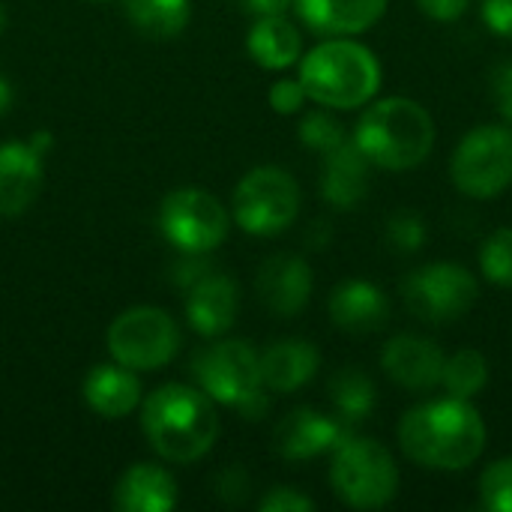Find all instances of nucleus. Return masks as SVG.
Returning a JSON list of instances; mask_svg holds the SVG:
<instances>
[{
    "label": "nucleus",
    "mask_w": 512,
    "mask_h": 512,
    "mask_svg": "<svg viewBox=\"0 0 512 512\" xmlns=\"http://www.w3.org/2000/svg\"><path fill=\"white\" fill-rule=\"evenodd\" d=\"M141 429L165 462L189 465L204 459L219 438V417L204 390L165 384L144 399Z\"/></svg>",
    "instance_id": "nucleus-4"
},
{
    "label": "nucleus",
    "mask_w": 512,
    "mask_h": 512,
    "mask_svg": "<svg viewBox=\"0 0 512 512\" xmlns=\"http://www.w3.org/2000/svg\"><path fill=\"white\" fill-rule=\"evenodd\" d=\"M330 240H333V225L324 222V219L312 222V228H309V234H306V243H309L315 252H321V249L330 246Z\"/></svg>",
    "instance_id": "nucleus-37"
},
{
    "label": "nucleus",
    "mask_w": 512,
    "mask_h": 512,
    "mask_svg": "<svg viewBox=\"0 0 512 512\" xmlns=\"http://www.w3.org/2000/svg\"><path fill=\"white\" fill-rule=\"evenodd\" d=\"M384 243L393 255H417L429 243V225L414 210H396L384 225Z\"/></svg>",
    "instance_id": "nucleus-28"
},
{
    "label": "nucleus",
    "mask_w": 512,
    "mask_h": 512,
    "mask_svg": "<svg viewBox=\"0 0 512 512\" xmlns=\"http://www.w3.org/2000/svg\"><path fill=\"white\" fill-rule=\"evenodd\" d=\"M240 291L225 273H204L189 285L186 297V321L195 333L216 339L228 333L237 321Z\"/></svg>",
    "instance_id": "nucleus-18"
},
{
    "label": "nucleus",
    "mask_w": 512,
    "mask_h": 512,
    "mask_svg": "<svg viewBox=\"0 0 512 512\" xmlns=\"http://www.w3.org/2000/svg\"><path fill=\"white\" fill-rule=\"evenodd\" d=\"M177 507L174 477L150 462L132 465L114 486V510L120 512H171Z\"/></svg>",
    "instance_id": "nucleus-22"
},
{
    "label": "nucleus",
    "mask_w": 512,
    "mask_h": 512,
    "mask_svg": "<svg viewBox=\"0 0 512 512\" xmlns=\"http://www.w3.org/2000/svg\"><path fill=\"white\" fill-rule=\"evenodd\" d=\"M255 288H258L261 303L273 315L294 318L309 306L315 276H312V267L306 264V258H300V255H273V258H267L261 264Z\"/></svg>",
    "instance_id": "nucleus-15"
},
{
    "label": "nucleus",
    "mask_w": 512,
    "mask_h": 512,
    "mask_svg": "<svg viewBox=\"0 0 512 512\" xmlns=\"http://www.w3.org/2000/svg\"><path fill=\"white\" fill-rule=\"evenodd\" d=\"M267 99H270V108H273L276 114H285V117H288V114H300L303 105L309 102V96H306L300 78H279V81H273Z\"/></svg>",
    "instance_id": "nucleus-31"
},
{
    "label": "nucleus",
    "mask_w": 512,
    "mask_h": 512,
    "mask_svg": "<svg viewBox=\"0 0 512 512\" xmlns=\"http://www.w3.org/2000/svg\"><path fill=\"white\" fill-rule=\"evenodd\" d=\"M489 90H492V99H495L498 114L504 117V123L512 126V60L495 66L492 81H489Z\"/></svg>",
    "instance_id": "nucleus-33"
},
{
    "label": "nucleus",
    "mask_w": 512,
    "mask_h": 512,
    "mask_svg": "<svg viewBox=\"0 0 512 512\" xmlns=\"http://www.w3.org/2000/svg\"><path fill=\"white\" fill-rule=\"evenodd\" d=\"M12 96H15V93H12V84L0 75V117L12 108Z\"/></svg>",
    "instance_id": "nucleus-38"
},
{
    "label": "nucleus",
    "mask_w": 512,
    "mask_h": 512,
    "mask_svg": "<svg viewBox=\"0 0 512 512\" xmlns=\"http://www.w3.org/2000/svg\"><path fill=\"white\" fill-rule=\"evenodd\" d=\"M3 27H6V6H3V0H0V33H3Z\"/></svg>",
    "instance_id": "nucleus-40"
},
{
    "label": "nucleus",
    "mask_w": 512,
    "mask_h": 512,
    "mask_svg": "<svg viewBox=\"0 0 512 512\" xmlns=\"http://www.w3.org/2000/svg\"><path fill=\"white\" fill-rule=\"evenodd\" d=\"M159 228L171 246L186 255H204L225 243L231 213L204 189H177L159 207Z\"/></svg>",
    "instance_id": "nucleus-10"
},
{
    "label": "nucleus",
    "mask_w": 512,
    "mask_h": 512,
    "mask_svg": "<svg viewBox=\"0 0 512 512\" xmlns=\"http://www.w3.org/2000/svg\"><path fill=\"white\" fill-rule=\"evenodd\" d=\"M84 402L102 420H123L141 405V381L135 369L120 363L93 366L84 378Z\"/></svg>",
    "instance_id": "nucleus-21"
},
{
    "label": "nucleus",
    "mask_w": 512,
    "mask_h": 512,
    "mask_svg": "<svg viewBox=\"0 0 512 512\" xmlns=\"http://www.w3.org/2000/svg\"><path fill=\"white\" fill-rule=\"evenodd\" d=\"M255 18L261 15H285V9L294 3V0H240Z\"/></svg>",
    "instance_id": "nucleus-36"
},
{
    "label": "nucleus",
    "mask_w": 512,
    "mask_h": 512,
    "mask_svg": "<svg viewBox=\"0 0 512 512\" xmlns=\"http://www.w3.org/2000/svg\"><path fill=\"white\" fill-rule=\"evenodd\" d=\"M192 375L198 381V390H204L213 402L228 408H240L264 390L261 354L243 339L207 345L195 357Z\"/></svg>",
    "instance_id": "nucleus-11"
},
{
    "label": "nucleus",
    "mask_w": 512,
    "mask_h": 512,
    "mask_svg": "<svg viewBox=\"0 0 512 512\" xmlns=\"http://www.w3.org/2000/svg\"><path fill=\"white\" fill-rule=\"evenodd\" d=\"M453 186L474 201H489L512 186V126L480 123L462 135L450 156Z\"/></svg>",
    "instance_id": "nucleus-6"
},
{
    "label": "nucleus",
    "mask_w": 512,
    "mask_h": 512,
    "mask_svg": "<svg viewBox=\"0 0 512 512\" xmlns=\"http://www.w3.org/2000/svg\"><path fill=\"white\" fill-rule=\"evenodd\" d=\"M297 135H300V141L309 147V150H315V153H330V150H336L339 144H345L351 135L345 132V126H342V120H336L333 114H330V108H321V111H309V114H303V120H300V126H297Z\"/></svg>",
    "instance_id": "nucleus-30"
},
{
    "label": "nucleus",
    "mask_w": 512,
    "mask_h": 512,
    "mask_svg": "<svg viewBox=\"0 0 512 512\" xmlns=\"http://www.w3.org/2000/svg\"><path fill=\"white\" fill-rule=\"evenodd\" d=\"M294 6L318 36H360L387 15L390 0H294Z\"/></svg>",
    "instance_id": "nucleus-19"
},
{
    "label": "nucleus",
    "mask_w": 512,
    "mask_h": 512,
    "mask_svg": "<svg viewBox=\"0 0 512 512\" xmlns=\"http://www.w3.org/2000/svg\"><path fill=\"white\" fill-rule=\"evenodd\" d=\"M348 435L351 426L345 420L315 408H297L273 429V447L288 462H309L324 453H333Z\"/></svg>",
    "instance_id": "nucleus-13"
},
{
    "label": "nucleus",
    "mask_w": 512,
    "mask_h": 512,
    "mask_svg": "<svg viewBox=\"0 0 512 512\" xmlns=\"http://www.w3.org/2000/svg\"><path fill=\"white\" fill-rule=\"evenodd\" d=\"M444 360L447 354L441 351V345L417 333H399L381 348L384 375L408 393L438 390L444 378Z\"/></svg>",
    "instance_id": "nucleus-12"
},
{
    "label": "nucleus",
    "mask_w": 512,
    "mask_h": 512,
    "mask_svg": "<svg viewBox=\"0 0 512 512\" xmlns=\"http://www.w3.org/2000/svg\"><path fill=\"white\" fill-rule=\"evenodd\" d=\"M300 183L279 165L252 168L234 189V222L252 237L285 234L300 216Z\"/></svg>",
    "instance_id": "nucleus-7"
},
{
    "label": "nucleus",
    "mask_w": 512,
    "mask_h": 512,
    "mask_svg": "<svg viewBox=\"0 0 512 512\" xmlns=\"http://www.w3.org/2000/svg\"><path fill=\"white\" fill-rule=\"evenodd\" d=\"M405 459L426 471L459 474L486 453V420L468 399L444 396L408 408L396 429Z\"/></svg>",
    "instance_id": "nucleus-1"
},
{
    "label": "nucleus",
    "mask_w": 512,
    "mask_h": 512,
    "mask_svg": "<svg viewBox=\"0 0 512 512\" xmlns=\"http://www.w3.org/2000/svg\"><path fill=\"white\" fill-rule=\"evenodd\" d=\"M330 489L351 510H384L399 495V465L393 453L363 435H348L333 453Z\"/></svg>",
    "instance_id": "nucleus-5"
},
{
    "label": "nucleus",
    "mask_w": 512,
    "mask_h": 512,
    "mask_svg": "<svg viewBox=\"0 0 512 512\" xmlns=\"http://www.w3.org/2000/svg\"><path fill=\"white\" fill-rule=\"evenodd\" d=\"M132 27L150 39H174L186 30L192 0H123Z\"/></svg>",
    "instance_id": "nucleus-24"
},
{
    "label": "nucleus",
    "mask_w": 512,
    "mask_h": 512,
    "mask_svg": "<svg viewBox=\"0 0 512 512\" xmlns=\"http://www.w3.org/2000/svg\"><path fill=\"white\" fill-rule=\"evenodd\" d=\"M489 378H492V369H489L486 354L477 348H462L444 360L441 387L447 390V396L474 402L489 387Z\"/></svg>",
    "instance_id": "nucleus-26"
},
{
    "label": "nucleus",
    "mask_w": 512,
    "mask_h": 512,
    "mask_svg": "<svg viewBox=\"0 0 512 512\" xmlns=\"http://www.w3.org/2000/svg\"><path fill=\"white\" fill-rule=\"evenodd\" d=\"M45 156L30 141L0 144V216L12 219L30 210L45 183Z\"/></svg>",
    "instance_id": "nucleus-17"
},
{
    "label": "nucleus",
    "mask_w": 512,
    "mask_h": 512,
    "mask_svg": "<svg viewBox=\"0 0 512 512\" xmlns=\"http://www.w3.org/2000/svg\"><path fill=\"white\" fill-rule=\"evenodd\" d=\"M297 78L309 102L330 111H354L378 96L384 69L378 54L354 36H324L300 57Z\"/></svg>",
    "instance_id": "nucleus-3"
},
{
    "label": "nucleus",
    "mask_w": 512,
    "mask_h": 512,
    "mask_svg": "<svg viewBox=\"0 0 512 512\" xmlns=\"http://www.w3.org/2000/svg\"><path fill=\"white\" fill-rule=\"evenodd\" d=\"M480 18L495 36L512 39V0H480Z\"/></svg>",
    "instance_id": "nucleus-34"
},
{
    "label": "nucleus",
    "mask_w": 512,
    "mask_h": 512,
    "mask_svg": "<svg viewBox=\"0 0 512 512\" xmlns=\"http://www.w3.org/2000/svg\"><path fill=\"white\" fill-rule=\"evenodd\" d=\"M417 9L441 24H453L459 18H465V12L471 9V0H414Z\"/></svg>",
    "instance_id": "nucleus-35"
},
{
    "label": "nucleus",
    "mask_w": 512,
    "mask_h": 512,
    "mask_svg": "<svg viewBox=\"0 0 512 512\" xmlns=\"http://www.w3.org/2000/svg\"><path fill=\"white\" fill-rule=\"evenodd\" d=\"M261 512H312L315 501L309 495H303L294 486H273L264 498H261Z\"/></svg>",
    "instance_id": "nucleus-32"
},
{
    "label": "nucleus",
    "mask_w": 512,
    "mask_h": 512,
    "mask_svg": "<svg viewBox=\"0 0 512 512\" xmlns=\"http://www.w3.org/2000/svg\"><path fill=\"white\" fill-rule=\"evenodd\" d=\"M480 273L486 282L512 291V225L495 228L480 246Z\"/></svg>",
    "instance_id": "nucleus-27"
},
{
    "label": "nucleus",
    "mask_w": 512,
    "mask_h": 512,
    "mask_svg": "<svg viewBox=\"0 0 512 512\" xmlns=\"http://www.w3.org/2000/svg\"><path fill=\"white\" fill-rule=\"evenodd\" d=\"M321 369V351L309 339H279L261 354V384L270 393H297Z\"/></svg>",
    "instance_id": "nucleus-20"
},
{
    "label": "nucleus",
    "mask_w": 512,
    "mask_h": 512,
    "mask_svg": "<svg viewBox=\"0 0 512 512\" xmlns=\"http://www.w3.org/2000/svg\"><path fill=\"white\" fill-rule=\"evenodd\" d=\"M435 117L411 96L372 99L360 114L351 141L363 150L372 168L414 171L435 150Z\"/></svg>",
    "instance_id": "nucleus-2"
},
{
    "label": "nucleus",
    "mask_w": 512,
    "mask_h": 512,
    "mask_svg": "<svg viewBox=\"0 0 512 512\" xmlns=\"http://www.w3.org/2000/svg\"><path fill=\"white\" fill-rule=\"evenodd\" d=\"M249 57L270 72H282L303 57V36L285 15H261L246 36Z\"/></svg>",
    "instance_id": "nucleus-23"
},
{
    "label": "nucleus",
    "mask_w": 512,
    "mask_h": 512,
    "mask_svg": "<svg viewBox=\"0 0 512 512\" xmlns=\"http://www.w3.org/2000/svg\"><path fill=\"white\" fill-rule=\"evenodd\" d=\"M30 147H33L36 153H42V156H45V153L51 150V135H48V132H36V135L30 138Z\"/></svg>",
    "instance_id": "nucleus-39"
},
{
    "label": "nucleus",
    "mask_w": 512,
    "mask_h": 512,
    "mask_svg": "<svg viewBox=\"0 0 512 512\" xmlns=\"http://www.w3.org/2000/svg\"><path fill=\"white\" fill-rule=\"evenodd\" d=\"M327 312L336 330L351 336H369L387 327L393 303L381 285L369 279H345L330 291Z\"/></svg>",
    "instance_id": "nucleus-14"
},
{
    "label": "nucleus",
    "mask_w": 512,
    "mask_h": 512,
    "mask_svg": "<svg viewBox=\"0 0 512 512\" xmlns=\"http://www.w3.org/2000/svg\"><path fill=\"white\" fill-rule=\"evenodd\" d=\"M318 189L333 210H357L366 201L372 189V162L351 138L324 153Z\"/></svg>",
    "instance_id": "nucleus-16"
},
{
    "label": "nucleus",
    "mask_w": 512,
    "mask_h": 512,
    "mask_svg": "<svg viewBox=\"0 0 512 512\" xmlns=\"http://www.w3.org/2000/svg\"><path fill=\"white\" fill-rule=\"evenodd\" d=\"M183 345L177 321L156 306H135L117 315L108 327V354L114 363L135 372L168 366Z\"/></svg>",
    "instance_id": "nucleus-9"
},
{
    "label": "nucleus",
    "mask_w": 512,
    "mask_h": 512,
    "mask_svg": "<svg viewBox=\"0 0 512 512\" xmlns=\"http://www.w3.org/2000/svg\"><path fill=\"white\" fill-rule=\"evenodd\" d=\"M477 495L486 512H512V456H501L483 468Z\"/></svg>",
    "instance_id": "nucleus-29"
},
{
    "label": "nucleus",
    "mask_w": 512,
    "mask_h": 512,
    "mask_svg": "<svg viewBox=\"0 0 512 512\" xmlns=\"http://www.w3.org/2000/svg\"><path fill=\"white\" fill-rule=\"evenodd\" d=\"M402 300L423 324L444 327L465 318L477 306L480 282L459 261H429L405 276Z\"/></svg>",
    "instance_id": "nucleus-8"
},
{
    "label": "nucleus",
    "mask_w": 512,
    "mask_h": 512,
    "mask_svg": "<svg viewBox=\"0 0 512 512\" xmlns=\"http://www.w3.org/2000/svg\"><path fill=\"white\" fill-rule=\"evenodd\" d=\"M330 402L348 426L363 423L378 405V387L360 366H345L330 378Z\"/></svg>",
    "instance_id": "nucleus-25"
}]
</instances>
